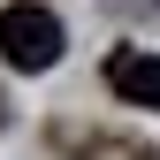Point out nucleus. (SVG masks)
<instances>
[{
    "instance_id": "7ed1b4c3",
    "label": "nucleus",
    "mask_w": 160,
    "mask_h": 160,
    "mask_svg": "<svg viewBox=\"0 0 160 160\" xmlns=\"http://www.w3.org/2000/svg\"><path fill=\"white\" fill-rule=\"evenodd\" d=\"M0 122H8V114H0Z\"/></svg>"
},
{
    "instance_id": "f03ea898",
    "label": "nucleus",
    "mask_w": 160,
    "mask_h": 160,
    "mask_svg": "<svg viewBox=\"0 0 160 160\" xmlns=\"http://www.w3.org/2000/svg\"><path fill=\"white\" fill-rule=\"evenodd\" d=\"M107 84H114V99H130V107H152V114H160V53H145V46L107 53Z\"/></svg>"
},
{
    "instance_id": "f257e3e1",
    "label": "nucleus",
    "mask_w": 160,
    "mask_h": 160,
    "mask_svg": "<svg viewBox=\"0 0 160 160\" xmlns=\"http://www.w3.org/2000/svg\"><path fill=\"white\" fill-rule=\"evenodd\" d=\"M0 61L23 69V76L53 69L61 61V15L38 8V0H8V8H0Z\"/></svg>"
}]
</instances>
